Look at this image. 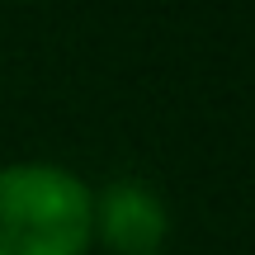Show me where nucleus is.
<instances>
[{"instance_id": "nucleus-1", "label": "nucleus", "mask_w": 255, "mask_h": 255, "mask_svg": "<svg viewBox=\"0 0 255 255\" xmlns=\"http://www.w3.org/2000/svg\"><path fill=\"white\" fill-rule=\"evenodd\" d=\"M95 194L47 161L0 165V255H85Z\"/></svg>"}, {"instance_id": "nucleus-2", "label": "nucleus", "mask_w": 255, "mask_h": 255, "mask_svg": "<svg viewBox=\"0 0 255 255\" xmlns=\"http://www.w3.org/2000/svg\"><path fill=\"white\" fill-rule=\"evenodd\" d=\"M95 237L109 255H161L170 218H165V203L151 184L142 180H114L100 189L95 199Z\"/></svg>"}]
</instances>
